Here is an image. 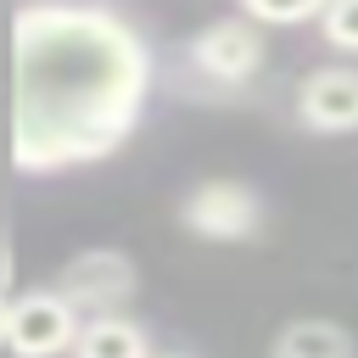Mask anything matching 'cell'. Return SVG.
Wrapping results in <instances>:
<instances>
[{
  "instance_id": "obj_1",
  "label": "cell",
  "mask_w": 358,
  "mask_h": 358,
  "mask_svg": "<svg viewBox=\"0 0 358 358\" xmlns=\"http://www.w3.org/2000/svg\"><path fill=\"white\" fill-rule=\"evenodd\" d=\"M151 101V45L117 6L34 0L11 17V162L73 173L123 151Z\"/></svg>"
},
{
  "instance_id": "obj_2",
  "label": "cell",
  "mask_w": 358,
  "mask_h": 358,
  "mask_svg": "<svg viewBox=\"0 0 358 358\" xmlns=\"http://www.w3.org/2000/svg\"><path fill=\"white\" fill-rule=\"evenodd\" d=\"M50 291H56L78 319H101V313H123V308L134 302L140 268H134V257L117 252V246H90V252H73V257L56 268Z\"/></svg>"
},
{
  "instance_id": "obj_3",
  "label": "cell",
  "mask_w": 358,
  "mask_h": 358,
  "mask_svg": "<svg viewBox=\"0 0 358 358\" xmlns=\"http://www.w3.org/2000/svg\"><path fill=\"white\" fill-rule=\"evenodd\" d=\"M179 229L213 246L257 241L263 229V196L246 179H196L179 201Z\"/></svg>"
},
{
  "instance_id": "obj_4",
  "label": "cell",
  "mask_w": 358,
  "mask_h": 358,
  "mask_svg": "<svg viewBox=\"0 0 358 358\" xmlns=\"http://www.w3.org/2000/svg\"><path fill=\"white\" fill-rule=\"evenodd\" d=\"M78 324L84 319L50 285H34V291H17L11 302H0V336H6L11 358H62V352H73Z\"/></svg>"
},
{
  "instance_id": "obj_5",
  "label": "cell",
  "mask_w": 358,
  "mask_h": 358,
  "mask_svg": "<svg viewBox=\"0 0 358 358\" xmlns=\"http://www.w3.org/2000/svg\"><path fill=\"white\" fill-rule=\"evenodd\" d=\"M263 50H268V39H263V28L246 22V17H218V22H207V28H196V34L185 39L190 73L207 78V84H224V90L252 84V78L263 73Z\"/></svg>"
},
{
  "instance_id": "obj_6",
  "label": "cell",
  "mask_w": 358,
  "mask_h": 358,
  "mask_svg": "<svg viewBox=\"0 0 358 358\" xmlns=\"http://www.w3.org/2000/svg\"><path fill=\"white\" fill-rule=\"evenodd\" d=\"M296 123L308 134H358V67H313L296 84Z\"/></svg>"
},
{
  "instance_id": "obj_7",
  "label": "cell",
  "mask_w": 358,
  "mask_h": 358,
  "mask_svg": "<svg viewBox=\"0 0 358 358\" xmlns=\"http://www.w3.org/2000/svg\"><path fill=\"white\" fill-rule=\"evenodd\" d=\"M73 358H157V352H151V336H145L140 319H129V313H101V319H84V324H78Z\"/></svg>"
},
{
  "instance_id": "obj_8",
  "label": "cell",
  "mask_w": 358,
  "mask_h": 358,
  "mask_svg": "<svg viewBox=\"0 0 358 358\" xmlns=\"http://www.w3.org/2000/svg\"><path fill=\"white\" fill-rule=\"evenodd\" d=\"M268 358H358V336L336 319H291L274 336Z\"/></svg>"
},
{
  "instance_id": "obj_9",
  "label": "cell",
  "mask_w": 358,
  "mask_h": 358,
  "mask_svg": "<svg viewBox=\"0 0 358 358\" xmlns=\"http://www.w3.org/2000/svg\"><path fill=\"white\" fill-rule=\"evenodd\" d=\"M319 0H246L241 17L257 28H296V22H319Z\"/></svg>"
},
{
  "instance_id": "obj_10",
  "label": "cell",
  "mask_w": 358,
  "mask_h": 358,
  "mask_svg": "<svg viewBox=\"0 0 358 358\" xmlns=\"http://www.w3.org/2000/svg\"><path fill=\"white\" fill-rule=\"evenodd\" d=\"M313 28L324 34V45H330V50L358 56V0H336V6H324Z\"/></svg>"
},
{
  "instance_id": "obj_11",
  "label": "cell",
  "mask_w": 358,
  "mask_h": 358,
  "mask_svg": "<svg viewBox=\"0 0 358 358\" xmlns=\"http://www.w3.org/2000/svg\"><path fill=\"white\" fill-rule=\"evenodd\" d=\"M0 358H11V347H6V336H0Z\"/></svg>"
},
{
  "instance_id": "obj_12",
  "label": "cell",
  "mask_w": 358,
  "mask_h": 358,
  "mask_svg": "<svg viewBox=\"0 0 358 358\" xmlns=\"http://www.w3.org/2000/svg\"><path fill=\"white\" fill-rule=\"evenodd\" d=\"M157 358H179V352H157Z\"/></svg>"
}]
</instances>
